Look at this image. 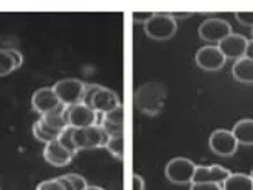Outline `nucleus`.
Listing matches in <instances>:
<instances>
[{
  "label": "nucleus",
  "instance_id": "f257e3e1",
  "mask_svg": "<svg viewBox=\"0 0 253 190\" xmlns=\"http://www.w3.org/2000/svg\"><path fill=\"white\" fill-rule=\"evenodd\" d=\"M166 92L161 84L150 81L138 88L135 92V107L144 114L156 115L164 108Z\"/></svg>",
  "mask_w": 253,
  "mask_h": 190
},
{
  "label": "nucleus",
  "instance_id": "f03ea898",
  "mask_svg": "<svg viewBox=\"0 0 253 190\" xmlns=\"http://www.w3.org/2000/svg\"><path fill=\"white\" fill-rule=\"evenodd\" d=\"M72 139L76 148L80 150H92V148H101L105 147L109 140V135L105 132L100 124L85 127V128H75Z\"/></svg>",
  "mask_w": 253,
  "mask_h": 190
},
{
  "label": "nucleus",
  "instance_id": "7ed1b4c3",
  "mask_svg": "<svg viewBox=\"0 0 253 190\" xmlns=\"http://www.w3.org/2000/svg\"><path fill=\"white\" fill-rule=\"evenodd\" d=\"M177 31V22L171 14L155 13L144 23V32L155 41H167L172 38Z\"/></svg>",
  "mask_w": 253,
  "mask_h": 190
},
{
  "label": "nucleus",
  "instance_id": "20e7f679",
  "mask_svg": "<svg viewBox=\"0 0 253 190\" xmlns=\"http://www.w3.org/2000/svg\"><path fill=\"white\" fill-rule=\"evenodd\" d=\"M196 165L186 157H175L167 162L165 175L172 184H191Z\"/></svg>",
  "mask_w": 253,
  "mask_h": 190
},
{
  "label": "nucleus",
  "instance_id": "39448f33",
  "mask_svg": "<svg viewBox=\"0 0 253 190\" xmlns=\"http://www.w3.org/2000/svg\"><path fill=\"white\" fill-rule=\"evenodd\" d=\"M85 84L78 79H62L52 87L56 93L61 104L65 107H70L76 103H80L84 93Z\"/></svg>",
  "mask_w": 253,
  "mask_h": 190
},
{
  "label": "nucleus",
  "instance_id": "423d86ee",
  "mask_svg": "<svg viewBox=\"0 0 253 190\" xmlns=\"http://www.w3.org/2000/svg\"><path fill=\"white\" fill-rule=\"evenodd\" d=\"M209 146L215 155L221 156V157H229L237 152L239 143L232 131L220 128L210 135Z\"/></svg>",
  "mask_w": 253,
  "mask_h": 190
},
{
  "label": "nucleus",
  "instance_id": "0eeeda50",
  "mask_svg": "<svg viewBox=\"0 0 253 190\" xmlns=\"http://www.w3.org/2000/svg\"><path fill=\"white\" fill-rule=\"evenodd\" d=\"M199 37L209 44H219L232 33V26L220 18H209L199 26Z\"/></svg>",
  "mask_w": 253,
  "mask_h": 190
},
{
  "label": "nucleus",
  "instance_id": "6e6552de",
  "mask_svg": "<svg viewBox=\"0 0 253 190\" xmlns=\"http://www.w3.org/2000/svg\"><path fill=\"white\" fill-rule=\"evenodd\" d=\"M67 119L70 126L75 128H85L98 124V112L80 101L67 107Z\"/></svg>",
  "mask_w": 253,
  "mask_h": 190
},
{
  "label": "nucleus",
  "instance_id": "1a4fd4ad",
  "mask_svg": "<svg viewBox=\"0 0 253 190\" xmlns=\"http://www.w3.org/2000/svg\"><path fill=\"white\" fill-rule=\"evenodd\" d=\"M196 65L205 71H219L225 65V56L218 46H204L196 52Z\"/></svg>",
  "mask_w": 253,
  "mask_h": 190
},
{
  "label": "nucleus",
  "instance_id": "9d476101",
  "mask_svg": "<svg viewBox=\"0 0 253 190\" xmlns=\"http://www.w3.org/2000/svg\"><path fill=\"white\" fill-rule=\"evenodd\" d=\"M247 46V38L238 33H230L218 44L221 53L225 56V58H230V60H238L241 57H245Z\"/></svg>",
  "mask_w": 253,
  "mask_h": 190
},
{
  "label": "nucleus",
  "instance_id": "9b49d317",
  "mask_svg": "<svg viewBox=\"0 0 253 190\" xmlns=\"http://www.w3.org/2000/svg\"><path fill=\"white\" fill-rule=\"evenodd\" d=\"M62 104L52 88H40L32 95V108L40 115L57 109Z\"/></svg>",
  "mask_w": 253,
  "mask_h": 190
},
{
  "label": "nucleus",
  "instance_id": "f8f14e48",
  "mask_svg": "<svg viewBox=\"0 0 253 190\" xmlns=\"http://www.w3.org/2000/svg\"><path fill=\"white\" fill-rule=\"evenodd\" d=\"M74 153L70 152L66 147L62 146L57 139L47 142L43 150V157L49 165L56 167L67 166L74 158Z\"/></svg>",
  "mask_w": 253,
  "mask_h": 190
},
{
  "label": "nucleus",
  "instance_id": "ddd939ff",
  "mask_svg": "<svg viewBox=\"0 0 253 190\" xmlns=\"http://www.w3.org/2000/svg\"><path fill=\"white\" fill-rule=\"evenodd\" d=\"M229 174L230 171L220 165H211V166L199 165L195 169L193 183H216L223 187V183Z\"/></svg>",
  "mask_w": 253,
  "mask_h": 190
},
{
  "label": "nucleus",
  "instance_id": "4468645a",
  "mask_svg": "<svg viewBox=\"0 0 253 190\" xmlns=\"http://www.w3.org/2000/svg\"><path fill=\"white\" fill-rule=\"evenodd\" d=\"M119 105H122V103L118 94L112 89L104 88L101 85L92 96L91 108L98 113H107Z\"/></svg>",
  "mask_w": 253,
  "mask_h": 190
},
{
  "label": "nucleus",
  "instance_id": "2eb2a0df",
  "mask_svg": "<svg viewBox=\"0 0 253 190\" xmlns=\"http://www.w3.org/2000/svg\"><path fill=\"white\" fill-rule=\"evenodd\" d=\"M123 105H119V107L114 108L109 112L103 113L100 126L109 135V137L110 136H123Z\"/></svg>",
  "mask_w": 253,
  "mask_h": 190
},
{
  "label": "nucleus",
  "instance_id": "dca6fc26",
  "mask_svg": "<svg viewBox=\"0 0 253 190\" xmlns=\"http://www.w3.org/2000/svg\"><path fill=\"white\" fill-rule=\"evenodd\" d=\"M232 74H233V78L239 83L253 84V60L246 56L236 60Z\"/></svg>",
  "mask_w": 253,
  "mask_h": 190
},
{
  "label": "nucleus",
  "instance_id": "f3484780",
  "mask_svg": "<svg viewBox=\"0 0 253 190\" xmlns=\"http://www.w3.org/2000/svg\"><path fill=\"white\" fill-rule=\"evenodd\" d=\"M41 121L44 124L49 126L51 128H55L57 131H62L65 127L69 126V119H67V107L61 105L57 109L51 110L46 114L41 115Z\"/></svg>",
  "mask_w": 253,
  "mask_h": 190
},
{
  "label": "nucleus",
  "instance_id": "a211bd4d",
  "mask_svg": "<svg viewBox=\"0 0 253 190\" xmlns=\"http://www.w3.org/2000/svg\"><path fill=\"white\" fill-rule=\"evenodd\" d=\"M232 132L239 144L253 146V119L245 118L238 121L234 124Z\"/></svg>",
  "mask_w": 253,
  "mask_h": 190
},
{
  "label": "nucleus",
  "instance_id": "6ab92c4d",
  "mask_svg": "<svg viewBox=\"0 0 253 190\" xmlns=\"http://www.w3.org/2000/svg\"><path fill=\"white\" fill-rule=\"evenodd\" d=\"M225 190H253V180L251 175L243 173H230L223 183Z\"/></svg>",
  "mask_w": 253,
  "mask_h": 190
},
{
  "label": "nucleus",
  "instance_id": "aec40b11",
  "mask_svg": "<svg viewBox=\"0 0 253 190\" xmlns=\"http://www.w3.org/2000/svg\"><path fill=\"white\" fill-rule=\"evenodd\" d=\"M18 69L19 67L15 62L14 57H13L12 49L0 48V78L9 75Z\"/></svg>",
  "mask_w": 253,
  "mask_h": 190
},
{
  "label": "nucleus",
  "instance_id": "412c9836",
  "mask_svg": "<svg viewBox=\"0 0 253 190\" xmlns=\"http://www.w3.org/2000/svg\"><path fill=\"white\" fill-rule=\"evenodd\" d=\"M108 151L114 156L115 158L122 160L124 155V139L123 136H110L108 143L105 146Z\"/></svg>",
  "mask_w": 253,
  "mask_h": 190
},
{
  "label": "nucleus",
  "instance_id": "4be33fe9",
  "mask_svg": "<svg viewBox=\"0 0 253 190\" xmlns=\"http://www.w3.org/2000/svg\"><path fill=\"white\" fill-rule=\"evenodd\" d=\"M72 133H74V127L70 126V124H69V126L65 127V128L61 131V133H60V136L57 137V140L60 141V143L62 144V146L66 147L70 152L74 153V155H78L79 150L76 148L75 143H74Z\"/></svg>",
  "mask_w": 253,
  "mask_h": 190
},
{
  "label": "nucleus",
  "instance_id": "5701e85b",
  "mask_svg": "<svg viewBox=\"0 0 253 190\" xmlns=\"http://www.w3.org/2000/svg\"><path fill=\"white\" fill-rule=\"evenodd\" d=\"M66 178L69 179L72 190H86L87 189V185L89 184H87L86 179H84L81 175H78V174H67Z\"/></svg>",
  "mask_w": 253,
  "mask_h": 190
},
{
  "label": "nucleus",
  "instance_id": "b1692460",
  "mask_svg": "<svg viewBox=\"0 0 253 190\" xmlns=\"http://www.w3.org/2000/svg\"><path fill=\"white\" fill-rule=\"evenodd\" d=\"M99 88H100V85H96V84H85L83 96H81V103L86 104V105L91 107L92 96H94V94L96 93V90H98Z\"/></svg>",
  "mask_w": 253,
  "mask_h": 190
},
{
  "label": "nucleus",
  "instance_id": "393cba45",
  "mask_svg": "<svg viewBox=\"0 0 253 190\" xmlns=\"http://www.w3.org/2000/svg\"><path fill=\"white\" fill-rule=\"evenodd\" d=\"M32 132H33V136L36 137V140H38L40 142H43L44 144H46L47 142L52 141V140H55V139H52L51 136H49L48 133H47L42 127H41L40 122L38 121L33 124V127H32Z\"/></svg>",
  "mask_w": 253,
  "mask_h": 190
},
{
  "label": "nucleus",
  "instance_id": "a878e982",
  "mask_svg": "<svg viewBox=\"0 0 253 190\" xmlns=\"http://www.w3.org/2000/svg\"><path fill=\"white\" fill-rule=\"evenodd\" d=\"M234 17L242 26L253 27V10H241L234 13Z\"/></svg>",
  "mask_w": 253,
  "mask_h": 190
},
{
  "label": "nucleus",
  "instance_id": "bb28decb",
  "mask_svg": "<svg viewBox=\"0 0 253 190\" xmlns=\"http://www.w3.org/2000/svg\"><path fill=\"white\" fill-rule=\"evenodd\" d=\"M38 190H63L62 184L58 180V178L55 179H48V180H44V182L40 183L37 187Z\"/></svg>",
  "mask_w": 253,
  "mask_h": 190
},
{
  "label": "nucleus",
  "instance_id": "cd10ccee",
  "mask_svg": "<svg viewBox=\"0 0 253 190\" xmlns=\"http://www.w3.org/2000/svg\"><path fill=\"white\" fill-rule=\"evenodd\" d=\"M191 189L193 190H220L223 187L216 183H191Z\"/></svg>",
  "mask_w": 253,
  "mask_h": 190
},
{
  "label": "nucleus",
  "instance_id": "c85d7f7f",
  "mask_svg": "<svg viewBox=\"0 0 253 190\" xmlns=\"http://www.w3.org/2000/svg\"><path fill=\"white\" fill-rule=\"evenodd\" d=\"M153 14V12H135L133 13V20L135 23H146Z\"/></svg>",
  "mask_w": 253,
  "mask_h": 190
},
{
  "label": "nucleus",
  "instance_id": "c756f323",
  "mask_svg": "<svg viewBox=\"0 0 253 190\" xmlns=\"http://www.w3.org/2000/svg\"><path fill=\"white\" fill-rule=\"evenodd\" d=\"M132 189L134 190H143L146 188V184H144V180L141 175H134L132 180Z\"/></svg>",
  "mask_w": 253,
  "mask_h": 190
},
{
  "label": "nucleus",
  "instance_id": "7c9ffc66",
  "mask_svg": "<svg viewBox=\"0 0 253 190\" xmlns=\"http://www.w3.org/2000/svg\"><path fill=\"white\" fill-rule=\"evenodd\" d=\"M12 49V53H13V57H14L15 62H17L18 67H20L22 65H23V56H22V53H20L18 49H14V48H10Z\"/></svg>",
  "mask_w": 253,
  "mask_h": 190
},
{
  "label": "nucleus",
  "instance_id": "2f4dec72",
  "mask_svg": "<svg viewBox=\"0 0 253 190\" xmlns=\"http://www.w3.org/2000/svg\"><path fill=\"white\" fill-rule=\"evenodd\" d=\"M246 57L251 58L253 60V40L252 41H248V46L247 49H246Z\"/></svg>",
  "mask_w": 253,
  "mask_h": 190
},
{
  "label": "nucleus",
  "instance_id": "473e14b6",
  "mask_svg": "<svg viewBox=\"0 0 253 190\" xmlns=\"http://www.w3.org/2000/svg\"><path fill=\"white\" fill-rule=\"evenodd\" d=\"M250 175H251V178H252V180H253V170H252V173L250 174Z\"/></svg>",
  "mask_w": 253,
  "mask_h": 190
},
{
  "label": "nucleus",
  "instance_id": "72a5a7b5",
  "mask_svg": "<svg viewBox=\"0 0 253 190\" xmlns=\"http://www.w3.org/2000/svg\"><path fill=\"white\" fill-rule=\"evenodd\" d=\"M252 38H253V27H252Z\"/></svg>",
  "mask_w": 253,
  "mask_h": 190
}]
</instances>
